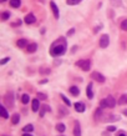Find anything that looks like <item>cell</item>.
<instances>
[{
    "label": "cell",
    "instance_id": "obj_1",
    "mask_svg": "<svg viewBox=\"0 0 127 136\" xmlns=\"http://www.w3.org/2000/svg\"><path fill=\"white\" fill-rule=\"evenodd\" d=\"M66 49H67V43H66V39L65 38H59L57 40H55L54 43L51 44L50 46V55L51 56H61L66 53Z\"/></svg>",
    "mask_w": 127,
    "mask_h": 136
},
{
    "label": "cell",
    "instance_id": "obj_2",
    "mask_svg": "<svg viewBox=\"0 0 127 136\" xmlns=\"http://www.w3.org/2000/svg\"><path fill=\"white\" fill-rule=\"evenodd\" d=\"M101 107H115V105H116V101H115V99L112 97V96H107V97H105L102 101H101Z\"/></svg>",
    "mask_w": 127,
    "mask_h": 136
},
{
    "label": "cell",
    "instance_id": "obj_3",
    "mask_svg": "<svg viewBox=\"0 0 127 136\" xmlns=\"http://www.w3.org/2000/svg\"><path fill=\"white\" fill-rule=\"evenodd\" d=\"M76 65L80 69H82L83 71H89L91 69V61L90 60H80V61L76 62Z\"/></svg>",
    "mask_w": 127,
    "mask_h": 136
},
{
    "label": "cell",
    "instance_id": "obj_4",
    "mask_svg": "<svg viewBox=\"0 0 127 136\" xmlns=\"http://www.w3.org/2000/svg\"><path fill=\"white\" fill-rule=\"evenodd\" d=\"M109 44H110V38H109V35H102L101 38H100V48H102V49H106L109 46Z\"/></svg>",
    "mask_w": 127,
    "mask_h": 136
},
{
    "label": "cell",
    "instance_id": "obj_5",
    "mask_svg": "<svg viewBox=\"0 0 127 136\" xmlns=\"http://www.w3.org/2000/svg\"><path fill=\"white\" fill-rule=\"evenodd\" d=\"M91 79H93L95 81H99V82H105V76L102 75V74H100V72H97V71H93L92 74H91Z\"/></svg>",
    "mask_w": 127,
    "mask_h": 136
},
{
    "label": "cell",
    "instance_id": "obj_6",
    "mask_svg": "<svg viewBox=\"0 0 127 136\" xmlns=\"http://www.w3.org/2000/svg\"><path fill=\"white\" fill-rule=\"evenodd\" d=\"M50 8H51V10H52V13H54L55 19H59L60 13H59V8H57V5H56L54 1H50Z\"/></svg>",
    "mask_w": 127,
    "mask_h": 136
},
{
    "label": "cell",
    "instance_id": "obj_7",
    "mask_svg": "<svg viewBox=\"0 0 127 136\" xmlns=\"http://www.w3.org/2000/svg\"><path fill=\"white\" fill-rule=\"evenodd\" d=\"M36 21V18H35V15L34 14H27L26 16H25V23L26 24H34Z\"/></svg>",
    "mask_w": 127,
    "mask_h": 136
},
{
    "label": "cell",
    "instance_id": "obj_8",
    "mask_svg": "<svg viewBox=\"0 0 127 136\" xmlns=\"http://www.w3.org/2000/svg\"><path fill=\"white\" fill-rule=\"evenodd\" d=\"M73 136H81V127H80V122L75 121V127H73Z\"/></svg>",
    "mask_w": 127,
    "mask_h": 136
},
{
    "label": "cell",
    "instance_id": "obj_9",
    "mask_svg": "<svg viewBox=\"0 0 127 136\" xmlns=\"http://www.w3.org/2000/svg\"><path fill=\"white\" fill-rule=\"evenodd\" d=\"M73 106H75V110H76L77 112H83L85 109H86V107H85V104H83V102H76Z\"/></svg>",
    "mask_w": 127,
    "mask_h": 136
},
{
    "label": "cell",
    "instance_id": "obj_10",
    "mask_svg": "<svg viewBox=\"0 0 127 136\" xmlns=\"http://www.w3.org/2000/svg\"><path fill=\"white\" fill-rule=\"evenodd\" d=\"M31 107H33V111H37L40 109V102H39V99H34L31 101Z\"/></svg>",
    "mask_w": 127,
    "mask_h": 136
},
{
    "label": "cell",
    "instance_id": "obj_11",
    "mask_svg": "<svg viewBox=\"0 0 127 136\" xmlns=\"http://www.w3.org/2000/svg\"><path fill=\"white\" fill-rule=\"evenodd\" d=\"M16 45L21 49V48H25V46H27V40L26 39H20V40H18L16 41Z\"/></svg>",
    "mask_w": 127,
    "mask_h": 136
},
{
    "label": "cell",
    "instance_id": "obj_12",
    "mask_svg": "<svg viewBox=\"0 0 127 136\" xmlns=\"http://www.w3.org/2000/svg\"><path fill=\"white\" fill-rule=\"evenodd\" d=\"M26 48H27V53H35L36 49H37V44H35V43H33V44H29Z\"/></svg>",
    "mask_w": 127,
    "mask_h": 136
},
{
    "label": "cell",
    "instance_id": "obj_13",
    "mask_svg": "<svg viewBox=\"0 0 127 136\" xmlns=\"http://www.w3.org/2000/svg\"><path fill=\"white\" fill-rule=\"evenodd\" d=\"M86 94H87V97H89V99H92V97H93V92H92V84H91V82L87 85Z\"/></svg>",
    "mask_w": 127,
    "mask_h": 136
},
{
    "label": "cell",
    "instance_id": "obj_14",
    "mask_svg": "<svg viewBox=\"0 0 127 136\" xmlns=\"http://www.w3.org/2000/svg\"><path fill=\"white\" fill-rule=\"evenodd\" d=\"M126 104H127V94H123L118 99V105H126Z\"/></svg>",
    "mask_w": 127,
    "mask_h": 136
},
{
    "label": "cell",
    "instance_id": "obj_15",
    "mask_svg": "<svg viewBox=\"0 0 127 136\" xmlns=\"http://www.w3.org/2000/svg\"><path fill=\"white\" fill-rule=\"evenodd\" d=\"M69 90H70V92L72 94L73 96H77L79 94H80V89H79L77 86H71V87H70Z\"/></svg>",
    "mask_w": 127,
    "mask_h": 136
},
{
    "label": "cell",
    "instance_id": "obj_16",
    "mask_svg": "<svg viewBox=\"0 0 127 136\" xmlns=\"http://www.w3.org/2000/svg\"><path fill=\"white\" fill-rule=\"evenodd\" d=\"M0 112H1V116L3 119H9V115H8V111L4 106H0Z\"/></svg>",
    "mask_w": 127,
    "mask_h": 136
},
{
    "label": "cell",
    "instance_id": "obj_17",
    "mask_svg": "<svg viewBox=\"0 0 127 136\" xmlns=\"http://www.w3.org/2000/svg\"><path fill=\"white\" fill-rule=\"evenodd\" d=\"M19 121H20V115H19V114H14L13 116H11V122H13L14 125H16Z\"/></svg>",
    "mask_w": 127,
    "mask_h": 136
},
{
    "label": "cell",
    "instance_id": "obj_18",
    "mask_svg": "<svg viewBox=\"0 0 127 136\" xmlns=\"http://www.w3.org/2000/svg\"><path fill=\"white\" fill-rule=\"evenodd\" d=\"M21 5V1L20 0H10V6L13 8H19Z\"/></svg>",
    "mask_w": 127,
    "mask_h": 136
},
{
    "label": "cell",
    "instance_id": "obj_19",
    "mask_svg": "<svg viewBox=\"0 0 127 136\" xmlns=\"http://www.w3.org/2000/svg\"><path fill=\"white\" fill-rule=\"evenodd\" d=\"M33 130H34V126H33L31 124H30V125H26V126H24V129H23V131L26 132V134H27V132H31Z\"/></svg>",
    "mask_w": 127,
    "mask_h": 136
},
{
    "label": "cell",
    "instance_id": "obj_20",
    "mask_svg": "<svg viewBox=\"0 0 127 136\" xmlns=\"http://www.w3.org/2000/svg\"><path fill=\"white\" fill-rule=\"evenodd\" d=\"M29 101H30V97H29V95H27V94H24V95L21 96V102H23V104H27Z\"/></svg>",
    "mask_w": 127,
    "mask_h": 136
},
{
    "label": "cell",
    "instance_id": "obj_21",
    "mask_svg": "<svg viewBox=\"0 0 127 136\" xmlns=\"http://www.w3.org/2000/svg\"><path fill=\"white\" fill-rule=\"evenodd\" d=\"M60 96H61L62 101H64V102H65V104H66V105H67V106H71V101H70V100H69V99H67V97H66L65 95H64V94H61V95H60Z\"/></svg>",
    "mask_w": 127,
    "mask_h": 136
},
{
    "label": "cell",
    "instance_id": "obj_22",
    "mask_svg": "<svg viewBox=\"0 0 127 136\" xmlns=\"http://www.w3.org/2000/svg\"><path fill=\"white\" fill-rule=\"evenodd\" d=\"M65 125H64V124H57L56 125V130L57 131H60V132H64V131H65Z\"/></svg>",
    "mask_w": 127,
    "mask_h": 136
},
{
    "label": "cell",
    "instance_id": "obj_23",
    "mask_svg": "<svg viewBox=\"0 0 127 136\" xmlns=\"http://www.w3.org/2000/svg\"><path fill=\"white\" fill-rule=\"evenodd\" d=\"M81 1H82V0H66V3L69 5H76V4H79Z\"/></svg>",
    "mask_w": 127,
    "mask_h": 136
},
{
    "label": "cell",
    "instance_id": "obj_24",
    "mask_svg": "<svg viewBox=\"0 0 127 136\" xmlns=\"http://www.w3.org/2000/svg\"><path fill=\"white\" fill-rule=\"evenodd\" d=\"M37 99H40V100H46L47 99V95H46V94H44V92H39L37 94Z\"/></svg>",
    "mask_w": 127,
    "mask_h": 136
},
{
    "label": "cell",
    "instance_id": "obj_25",
    "mask_svg": "<svg viewBox=\"0 0 127 136\" xmlns=\"http://www.w3.org/2000/svg\"><path fill=\"white\" fill-rule=\"evenodd\" d=\"M121 29H122L123 31H127V19H125L121 23Z\"/></svg>",
    "mask_w": 127,
    "mask_h": 136
},
{
    "label": "cell",
    "instance_id": "obj_26",
    "mask_svg": "<svg viewBox=\"0 0 127 136\" xmlns=\"http://www.w3.org/2000/svg\"><path fill=\"white\" fill-rule=\"evenodd\" d=\"M41 109H42V110H41V114H40L41 116H44V112H45V111H51V109H50L49 106H46V105H44Z\"/></svg>",
    "mask_w": 127,
    "mask_h": 136
},
{
    "label": "cell",
    "instance_id": "obj_27",
    "mask_svg": "<svg viewBox=\"0 0 127 136\" xmlns=\"http://www.w3.org/2000/svg\"><path fill=\"white\" fill-rule=\"evenodd\" d=\"M9 18H10V13L5 11V13H3V14H1V19H3V20H8Z\"/></svg>",
    "mask_w": 127,
    "mask_h": 136
},
{
    "label": "cell",
    "instance_id": "obj_28",
    "mask_svg": "<svg viewBox=\"0 0 127 136\" xmlns=\"http://www.w3.org/2000/svg\"><path fill=\"white\" fill-rule=\"evenodd\" d=\"M9 96H10V99H11V97H13V94H11V92H10V94H8V95H6V97L9 99ZM6 102L9 104V105H13V100H6Z\"/></svg>",
    "mask_w": 127,
    "mask_h": 136
},
{
    "label": "cell",
    "instance_id": "obj_29",
    "mask_svg": "<svg viewBox=\"0 0 127 136\" xmlns=\"http://www.w3.org/2000/svg\"><path fill=\"white\" fill-rule=\"evenodd\" d=\"M40 72H41V74H49V72H50V69L44 68V69H41V70H40Z\"/></svg>",
    "mask_w": 127,
    "mask_h": 136
},
{
    "label": "cell",
    "instance_id": "obj_30",
    "mask_svg": "<svg viewBox=\"0 0 127 136\" xmlns=\"http://www.w3.org/2000/svg\"><path fill=\"white\" fill-rule=\"evenodd\" d=\"M9 60H10V58H4V59H3L1 61H0V64H1V65H5L6 62L9 61Z\"/></svg>",
    "mask_w": 127,
    "mask_h": 136
},
{
    "label": "cell",
    "instance_id": "obj_31",
    "mask_svg": "<svg viewBox=\"0 0 127 136\" xmlns=\"http://www.w3.org/2000/svg\"><path fill=\"white\" fill-rule=\"evenodd\" d=\"M107 130L112 132V131H115V130H116V127H115V126H109V127H107Z\"/></svg>",
    "mask_w": 127,
    "mask_h": 136
},
{
    "label": "cell",
    "instance_id": "obj_32",
    "mask_svg": "<svg viewBox=\"0 0 127 136\" xmlns=\"http://www.w3.org/2000/svg\"><path fill=\"white\" fill-rule=\"evenodd\" d=\"M117 136H127V135H126V134H125V132H120V134H118V135H117Z\"/></svg>",
    "mask_w": 127,
    "mask_h": 136
},
{
    "label": "cell",
    "instance_id": "obj_33",
    "mask_svg": "<svg viewBox=\"0 0 127 136\" xmlns=\"http://www.w3.org/2000/svg\"><path fill=\"white\" fill-rule=\"evenodd\" d=\"M71 34H73V30H70L69 33H67V35H71Z\"/></svg>",
    "mask_w": 127,
    "mask_h": 136
},
{
    "label": "cell",
    "instance_id": "obj_34",
    "mask_svg": "<svg viewBox=\"0 0 127 136\" xmlns=\"http://www.w3.org/2000/svg\"><path fill=\"white\" fill-rule=\"evenodd\" d=\"M23 136H33V135H30V134H26V132H24V135Z\"/></svg>",
    "mask_w": 127,
    "mask_h": 136
},
{
    "label": "cell",
    "instance_id": "obj_35",
    "mask_svg": "<svg viewBox=\"0 0 127 136\" xmlns=\"http://www.w3.org/2000/svg\"><path fill=\"white\" fill-rule=\"evenodd\" d=\"M123 115H126V116H127V110H125V111H123Z\"/></svg>",
    "mask_w": 127,
    "mask_h": 136
},
{
    "label": "cell",
    "instance_id": "obj_36",
    "mask_svg": "<svg viewBox=\"0 0 127 136\" xmlns=\"http://www.w3.org/2000/svg\"><path fill=\"white\" fill-rule=\"evenodd\" d=\"M0 1H1V3H3V1H5V0H0Z\"/></svg>",
    "mask_w": 127,
    "mask_h": 136
},
{
    "label": "cell",
    "instance_id": "obj_37",
    "mask_svg": "<svg viewBox=\"0 0 127 136\" xmlns=\"http://www.w3.org/2000/svg\"><path fill=\"white\" fill-rule=\"evenodd\" d=\"M4 136H6V135H4Z\"/></svg>",
    "mask_w": 127,
    "mask_h": 136
}]
</instances>
